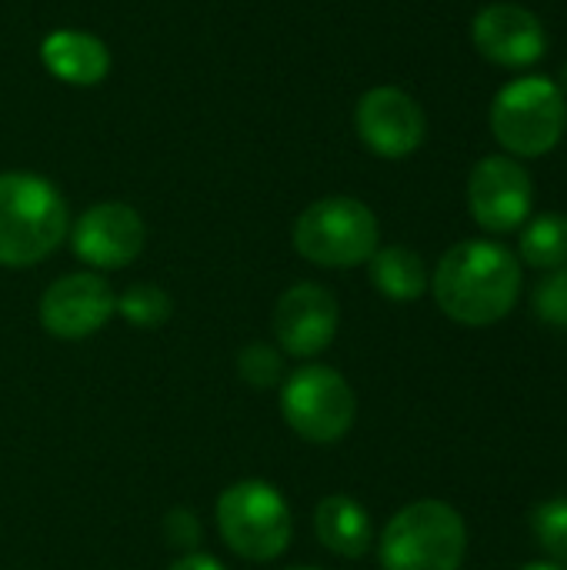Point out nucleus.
I'll return each instance as SVG.
<instances>
[{
	"label": "nucleus",
	"mask_w": 567,
	"mask_h": 570,
	"mask_svg": "<svg viewBox=\"0 0 567 570\" xmlns=\"http://www.w3.org/2000/svg\"><path fill=\"white\" fill-rule=\"evenodd\" d=\"M531 174L515 157H485L468 177V207L488 234H511L531 217Z\"/></svg>",
	"instance_id": "obj_8"
},
{
	"label": "nucleus",
	"mask_w": 567,
	"mask_h": 570,
	"mask_svg": "<svg viewBox=\"0 0 567 570\" xmlns=\"http://www.w3.org/2000/svg\"><path fill=\"white\" fill-rule=\"evenodd\" d=\"M217 531L247 561H274L287 551L294 521L281 491L267 481H237L217 498Z\"/></svg>",
	"instance_id": "obj_5"
},
{
	"label": "nucleus",
	"mask_w": 567,
	"mask_h": 570,
	"mask_svg": "<svg viewBox=\"0 0 567 570\" xmlns=\"http://www.w3.org/2000/svg\"><path fill=\"white\" fill-rule=\"evenodd\" d=\"M70 244L84 264L100 271H120L144 250V220L127 204H94L74 224Z\"/></svg>",
	"instance_id": "obj_12"
},
{
	"label": "nucleus",
	"mask_w": 567,
	"mask_h": 570,
	"mask_svg": "<svg viewBox=\"0 0 567 570\" xmlns=\"http://www.w3.org/2000/svg\"><path fill=\"white\" fill-rule=\"evenodd\" d=\"M535 311L545 324L567 327V264L548 271V277L535 291Z\"/></svg>",
	"instance_id": "obj_20"
},
{
	"label": "nucleus",
	"mask_w": 567,
	"mask_h": 570,
	"mask_svg": "<svg viewBox=\"0 0 567 570\" xmlns=\"http://www.w3.org/2000/svg\"><path fill=\"white\" fill-rule=\"evenodd\" d=\"M465 554V518L444 501H414L401 508L378 541L384 570H461Z\"/></svg>",
	"instance_id": "obj_3"
},
{
	"label": "nucleus",
	"mask_w": 567,
	"mask_h": 570,
	"mask_svg": "<svg viewBox=\"0 0 567 570\" xmlns=\"http://www.w3.org/2000/svg\"><path fill=\"white\" fill-rule=\"evenodd\" d=\"M67 204L37 174H0V264L30 267L50 257L67 237Z\"/></svg>",
	"instance_id": "obj_2"
},
{
	"label": "nucleus",
	"mask_w": 567,
	"mask_h": 570,
	"mask_svg": "<svg viewBox=\"0 0 567 570\" xmlns=\"http://www.w3.org/2000/svg\"><path fill=\"white\" fill-rule=\"evenodd\" d=\"M521 261L535 271H555L567 264V217L541 214L521 234Z\"/></svg>",
	"instance_id": "obj_17"
},
{
	"label": "nucleus",
	"mask_w": 567,
	"mask_h": 570,
	"mask_svg": "<svg viewBox=\"0 0 567 570\" xmlns=\"http://www.w3.org/2000/svg\"><path fill=\"white\" fill-rule=\"evenodd\" d=\"M117 311V294L97 274H67L40 297V324L50 337L84 341L97 334Z\"/></svg>",
	"instance_id": "obj_10"
},
{
	"label": "nucleus",
	"mask_w": 567,
	"mask_h": 570,
	"mask_svg": "<svg viewBox=\"0 0 567 570\" xmlns=\"http://www.w3.org/2000/svg\"><path fill=\"white\" fill-rule=\"evenodd\" d=\"M567 127L565 90L548 77H521L491 104V134L515 157H545Z\"/></svg>",
	"instance_id": "obj_4"
},
{
	"label": "nucleus",
	"mask_w": 567,
	"mask_h": 570,
	"mask_svg": "<svg viewBox=\"0 0 567 570\" xmlns=\"http://www.w3.org/2000/svg\"><path fill=\"white\" fill-rule=\"evenodd\" d=\"M531 531L541 551L551 558V564L567 568V498H555L535 508Z\"/></svg>",
	"instance_id": "obj_19"
},
{
	"label": "nucleus",
	"mask_w": 567,
	"mask_h": 570,
	"mask_svg": "<svg viewBox=\"0 0 567 570\" xmlns=\"http://www.w3.org/2000/svg\"><path fill=\"white\" fill-rule=\"evenodd\" d=\"M338 301L321 284H294L271 314L274 337L291 357H317L338 334Z\"/></svg>",
	"instance_id": "obj_11"
},
{
	"label": "nucleus",
	"mask_w": 567,
	"mask_h": 570,
	"mask_svg": "<svg viewBox=\"0 0 567 570\" xmlns=\"http://www.w3.org/2000/svg\"><path fill=\"white\" fill-rule=\"evenodd\" d=\"M291 570H317V568H291Z\"/></svg>",
	"instance_id": "obj_25"
},
{
	"label": "nucleus",
	"mask_w": 567,
	"mask_h": 570,
	"mask_svg": "<svg viewBox=\"0 0 567 570\" xmlns=\"http://www.w3.org/2000/svg\"><path fill=\"white\" fill-rule=\"evenodd\" d=\"M518 570H567L561 564H551V561H538V564H525V568Z\"/></svg>",
	"instance_id": "obj_24"
},
{
	"label": "nucleus",
	"mask_w": 567,
	"mask_h": 570,
	"mask_svg": "<svg viewBox=\"0 0 567 570\" xmlns=\"http://www.w3.org/2000/svg\"><path fill=\"white\" fill-rule=\"evenodd\" d=\"M314 534L338 558H364L374 544V528L368 511L348 494H331L317 504Z\"/></svg>",
	"instance_id": "obj_15"
},
{
	"label": "nucleus",
	"mask_w": 567,
	"mask_h": 570,
	"mask_svg": "<svg viewBox=\"0 0 567 570\" xmlns=\"http://www.w3.org/2000/svg\"><path fill=\"white\" fill-rule=\"evenodd\" d=\"M281 411L297 438L311 444H338L354 424L358 401L344 374L324 364H307L284 381Z\"/></svg>",
	"instance_id": "obj_7"
},
{
	"label": "nucleus",
	"mask_w": 567,
	"mask_h": 570,
	"mask_svg": "<svg viewBox=\"0 0 567 570\" xmlns=\"http://www.w3.org/2000/svg\"><path fill=\"white\" fill-rule=\"evenodd\" d=\"M164 534L174 548H197L201 541V524L194 518V511L187 508H174L164 521Z\"/></svg>",
	"instance_id": "obj_22"
},
{
	"label": "nucleus",
	"mask_w": 567,
	"mask_h": 570,
	"mask_svg": "<svg viewBox=\"0 0 567 570\" xmlns=\"http://www.w3.org/2000/svg\"><path fill=\"white\" fill-rule=\"evenodd\" d=\"M40 60L57 80H63L70 87H94L110 70L107 43L94 33H84V30L47 33L40 43Z\"/></svg>",
	"instance_id": "obj_14"
},
{
	"label": "nucleus",
	"mask_w": 567,
	"mask_h": 570,
	"mask_svg": "<svg viewBox=\"0 0 567 570\" xmlns=\"http://www.w3.org/2000/svg\"><path fill=\"white\" fill-rule=\"evenodd\" d=\"M431 291L454 324L491 327L518 304L521 261L495 240H465L441 257Z\"/></svg>",
	"instance_id": "obj_1"
},
{
	"label": "nucleus",
	"mask_w": 567,
	"mask_h": 570,
	"mask_svg": "<svg viewBox=\"0 0 567 570\" xmlns=\"http://www.w3.org/2000/svg\"><path fill=\"white\" fill-rule=\"evenodd\" d=\"M565 87H567V67H565Z\"/></svg>",
	"instance_id": "obj_26"
},
{
	"label": "nucleus",
	"mask_w": 567,
	"mask_h": 570,
	"mask_svg": "<svg viewBox=\"0 0 567 570\" xmlns=\"http://www.w3.org/2000/svg\"><path fill=\"white\" fill-rule=\"evenodd\" d=\"M354 127L368 150L388 160H401L424 144V110L401 87H374L358 100Z\"/></svg>",
	"instance_id": "obj_9"
},
{
	"label": "nucleus",
	"mask_w": 567,
	"mask_h": 570,
	"mask_svg": "<svg viewBox=\"0 0 567 570\" xmlns=\"http://www.w3.org/2000/svg\"><path fill=\"white\" fill-rule=\"evenodd\" d=\"M117 311L127 324L150 331L170 317V297L154 284H137V287H127L124 297H117Z\"/></svg>",
	"instance_id": "obj_18"
},
{
	"label": "nucleus",
	"mask_w": 567,
	"mask_h": 570,
	"mask_svg": "<svg viewBox=\"0 0 567 570\" xmlns=\"http://www.w3.org/2000/svg\"><path fill=\"white\" fill-rule=\"evenodd\" d=\"M475 47L498 67H531L545 57V23L518 3H491L471 23Z\"/></svg>",
	"instance_id": "obj_13"
},
{
	"label": "nucleus",
	"mask_w": 567,
	"mask_h": 570,
	"mask_svg": "<svg viewBox=\"0 0 567 570\" xmlns=\"http://www.w3.org/2000/svg\"><path fill=\"white\" fill-rule=\"evenodd\" d=\"M170 570H224V564L211 554H184L180 561H174Z\"/></svg>",
	"instance_id": "obj_23"
},
{
	"label": "nucleus",
	"mask_w": 567,
	"mask_h": 570,
	"mask_svg": "<svg viewBox=\"0 0 567 570\" xmlns=\"http://www.w3.org/2000/svg\"><path fill=\"white\" fill-rule=\"evenodd\" d=\"M237 367H241V377L247 384H254V387H271L284 374V364H281L277 351H271L267 344H247L237 354Z\"/></svg>",
	"instance_id": "obj_21"
},
{
	"label": "nucleus",
	"mask_w": 567,
	"mask_h": 570,
	"mask_svg": "<svg viewBox=\"0 0 567 570\" xmlns=\"http://www.w3.org/2000/svg\"><path fill=\"white\" fill-rule=\"evenodd\" d=\"M378 217L354 197L314 200L294 220V250L317 267H358L378 250Z\"/></svg>",
	"instance_id": "obj_6"
},
{
	"label": "nucleus",
	"mask_w": 567,
	"mask_h": 570,
	"mask_svg": "<svg viewBox=\"0 0 567 570\" xmlns=\"http://www.w3.org/2000/svg\"><path fill=\"white\" fill-rule=\"evenodd\" d=\"M371 284L398 304H411L428 291L424 261L411 247H384L371 254Z\"/></svg>",
	"instance_id": "obj_16"
}]
</instances>
